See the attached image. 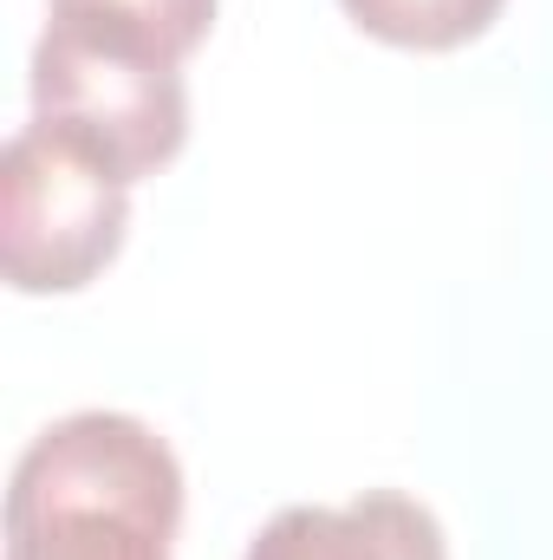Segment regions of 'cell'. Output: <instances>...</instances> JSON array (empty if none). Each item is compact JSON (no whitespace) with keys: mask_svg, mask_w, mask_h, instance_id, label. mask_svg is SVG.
<instances>
[{"mask_svg":"<svg viewBox=\"0 0 553 560\" xmlns=\"http://www.w3.org/2000/svg\"><path fill=\"white\" fill-rule=\"evenodd\" d=\"M248 560H449V541L423 502L398 489H365L345 509H280L248 541Z\"/></svg>","mask_w":553,"mask_h":560,"instance_id":"obj_4","label":"cell"},{"mask_svg":"<svg viewBox=\"0 0 553 560\" xmlns=\"http://www.w3.org/2000/svg\"><path fill=\"white\" fill-rule=\"evenodd\" d=\"M33 118L79 138L125 183H143L189 138V92L169 59L46 20L33 46Z\"/></svg>","mask_w":553,"mask_h":560,"instance_id":"obj_3","label":"cell"},{"mask_svg":"<svg viewBox=\"0 0 553 560\" xmlns=\"http://www.w3.org/2000/svg\"><path fill=\"white\" fill-rule=\"evenodd\" d=\"M131 229V183L52 125H26L0 163V268L13 293H79Z\"/></svg>","mask_w":553,"mask_h":560,"instance_id":"obj_2","label":"cell"},{"mask_svg":"<svg viewBox=\"0 0 553 560\" xmlns=\"http://www.w3.org/2000/svg\"><path fill=\"white\" fill-rule=\"evenodd\" d=\"M358 33L404 52H456L495 26L508 0H339Z\"/></svg>","mask_w":553,"mask_h":560,"instance_id":"obj_6","label":"cell"},{"mask_svg":"<svg viewBox=\"0 0 553 560\" xmlns=\"http://www.w3.org/2000/svg\"><path fill=\"white\" fill-rule=\"evenodd\" d=\"M215 7L222 0H52V20L72 26V33H92V39H111V46L183 66L209 39Z\"/></svg>","mask_w":553,"mask_h":560,"instance_id":"obj_5","label":"cell"},{"mask_svg":"<svg viewBox=\"0 0 553 560\" xmlns=\"http://www.w3.org/2000/svg\"><path fill=\"white\" fill-rule=\"evenodd\" d=\"M176 522L183 469L125 411L46 423L7 482V560H169Z\"/></svg>","mask_w":553,"mask_h":560,"instance_id":"obj_1","label":"cell"}]
</instances>
